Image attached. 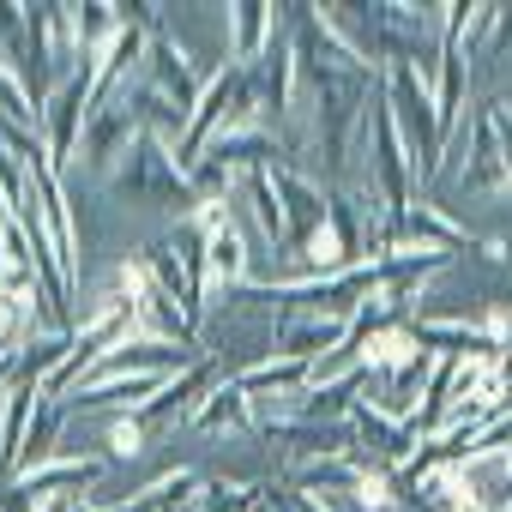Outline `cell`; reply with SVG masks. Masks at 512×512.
I'll return each instance as SVG.
<instances>
[{"instance_id": "cell-1", "label": "cell", "mask_w": 512, "mask_h": 512, "mask_svg": "<svg viewBox=\"0 0 512 512\" xmlns=\"http://www.w3.org/2000/svg\"><path fill=\"white\" fill-rule=\"evenodd\" d=\"M380 103L392 109V121H398V139H404V151H410V175H416V187L422 181H434L440 175V157H446V139H440V115H434V91H428V79L416 73V67H380Z\"/></svg>"}, {"instance_id": "cell-2", "label": "cell", "mask_w": 512, "mask_h": 512, "mask_svg": "<svg viewBox=\"0 0 512 512\" xmlns=\"http://www.w3.org/2000/svg\"><path fill=\"white\" fill-rule=\"evenodd\" d=\"M253 115H260V97H253V67L223 61V67L205 79V97H199V109H193V121H187V133H181V145H175V163L187 169L217 133H229V127H241V121H253Z\"/></svg>"}, {"instance_id": "cell-3", "label": "cell", "mask_w": 512, "mask_h": 512, "mask_svg": "<svg viewBox=\"0 0 512 512\" xmlns=\"http://www.w3.org/2000/svg\"><path fill=\"white\" fill-rule=\"evenodd\" d=\"M109 181H115V193H127V199H139V205H181L187 217H193V205H199L187 169L175 163V145H163L157 133H139L133 151L121 157V169H115Z\"/></svg>"}, {"instance_id": "cell-4", "label": "cell", "mask_w": 512, "mask_h": 512, "mask_svg": "<svg viewBox=\"0 0 512 512\" xmlns=\"http://www.w3.org/2000/svg\"><path fill=\"white\" fill-rule=\"evenodd\" d=\"M139 79L133 85H121L109 103H97L91 115H85V133H79V157H85V169H97V175H115L121 169V157L133 151V139L145 133V115H139Z\"/></svg>"}, {"instance_id": "cell-5", "label": "cell", "mask_w": 512, "mask_h": 512, "mask_svg": "<svg viewBox=\"0 0 512 512\" xmlns=\"http://www.w3.org/2000/svg\"><path fill=\"white\" fill-rule=\"evenodd\" d=\"M115 290L127 296V314H133V332H139V338H163V344H187V350H199V326L181 314L175 296L157 290V278L145 272V260H127L121 278H115Z\"/></svg>"}, {"instance_id": "cell-6", "label": "cell", "mask_w": 512, "mask_h": 512, "mask_svg": "<svg viewBox=\"0 0 512 512\" xmlns=\"http://www.w3.org/2000/svg\"><path fill=\"white\" fill-rule=\"evenodd\" d=\"M350 344V320H332V314H302V308H278L272 314V356H290V362H326Z\"/></svg>"}, {"instance_id": "cell-7", "label": "cell", "mask_w": 512, "mask_h": 512, "mask_svg": "<svg viewBox=\"0 0 512 512\" xmlns=\"http://www.w3.org/2000/svg\"><path fill=\"white\" fill-rule=\"evenodd\" d=\"M350 440H356L350 452H356L362 464H380V470H404V464L416 458V446H422L410 422L386 416V410H380V404H368V398L350 410Z\"/></svg>"}, {"instance_id": "cell-8", "label": "cell", "mask_w": 512, "mask_h": 512, "mask_svg": "<svg viewBox=\"0 0 512 512\" xmlns=\"http://www.w3.org/2000/svg\"><path fill=\"white\" fill-rule=\"evenodd\" d=\"M404 247H416V253H452L464 247V253H482V260H506L500 253V241H476V235H464V223H452L440 205H428V199H416L404 217H398V253Z\"/></svg>"}, {"instance_id": "cell-9", "label": "cell", "mask_w": 512, "mask_h": 512, "mask_svg": "<svg viewBox=\"0 0 512 512\" xmlns=\"http://www.w3.org/2000/svg\"><path fill=\"white\" fill-rule=\"evenodd\" d=\"M145 85L163 97V103H175L187 121H193V109H199V97H205V79H199V67L187 61V49L169 37V31H151V43H145Z\"/></svg>"}, {"instance_id": "cell-10", "label": "cell", "mask_w": 512, "mask_h": 512, "mask_svg": "<svg viewBox=\"0 0 512 512\" xmlns=\"http://www.w3.org/2000/svg\"><path fill=\"white\" fill-rule=\"evenodd\" d=\"M211 386H217V368L199 356L187 374L163 380V386H157V392H151V398L133 410V416H139V428H145V434H157V428H175V422H193V410L205 404V392H211Z\"/></svg>"}, {"instance_id": "cell-11", "label": "cell", "mask_w": 512, "mask_h": 512, "mask_svg": "<svg viewBox=\"0 0 512 512\" xmlns=\"http://www.w3.org/2000/svg\"><path fill=\"white\" fill-rule=\"evenodd\" d=\"M272 181H278V199H284V253H296V247L326 223L332 187H320L314 175H302V169H290V163H278Z\"/></svg>"}, {"instance_id": "cell-12", "label": "cell", "mask_w": 512, "mask_h": 512, "mask_svg": "<svg viewBox=\"0 0 512 512\" xmlns=\"http://www.w3.org/2000/svg\"><path fill=\"white\" fill-rule=\"evenodd\" d=\"M205 284L223 290V296H235V290L253 284V253H247V235H241L235 217L205 235Z\"/></svg>"}, {"instance_id": "cell-13", "label": "cell", "mask_w": 512, "mask_h": 512, "mask_svg": "<svg viewBox=\"0 0 512 512\" xmlns=\"http://www.w3.org/2000/svg\"><path fill=\"white\" fill-rule=\"evenodd\" d=\"M272 446L290 452V464H308V458H344L356 440H350V422H314V416H296L284 428L266 434Z\"/></svg>"}, {"instance_id": "cell-14", "label": "cell", "mask_w": 512, "mask_h": 512, "mask_svg": "<svg viewBox=\"0 0 512 512\" xmlns=\"http://www.w3.org/2000/svg\"><path fill=\"white\" fill-rule=\"evenodd\" d=\"M97 476H103V458H55L25 470L19 488L31 494V506H43V500H79L85 488H97Z\"/></svg>"}, {"instance_id": "cell-15", "label": "cell", "mask_w": 512, "mask_h": 512, "mask_svg": "<svg viewBox=\"0 0 512 512\" xmlns=\"http://www.w3.org/2000/svg\"><path fill=\"white\" fill-rule=\"evenodd\" d=\"M434 368H440V356L434 350H416V356H404L398 368H386V392L374 398L386 416H398V422H410L416 410H422V398H428V380H434Z\"/></svg>"}, {"instance_id": "cell-16", "label": "cell", "mask_w": 512, "mask_h": 512, "mask_svg": "<svg viewBox=\"0 0 512 512\" xmlns=\"http://www.w3.org/2000/svg\"><path fill=\"white\" fill-rule=\"evenodd\" d=\"M235 199L247 205L253 235H260L266 247H278V253H284V199H278L272 169H247V175H241V187H235Z\"/></svg>"}, {"instance_id": "cell-17", "label": "cell", "mask_w": 512, "mask_h": 512, "mask_svg": "<svg viewBox=\"0 0 512 512\" xmlns=\"http://www.w3.org/2000/svg\"><path fill=\"white\" fill-rule=\"evenodd\" d=\"M272 31H278V7H260V0H235V7H229V61L253 67V61L266 55Z\"/></svg>"}, {"instance_id": "cell-18", "label": "cell", "mask_w": 512, "mask_h": 512, "mask_svg": "<svg viewBox=\"0 0 512 512\" xmlns=\"http://www.w3.org/2000/svg\"><path fill=\"white\" fill-rule=\"evenodd\" d=\"M193 428H205V434H253V404H247V392L235 386V380H217L211 392H205V404L193 410Z\"/></svg>"}, {"instance_id": "cell-19", "label": "cell", "mask_w": 512, "mask_h": 512, "mask_svg": "<svg viewBox=\"0 0 512 512\" xmlns=\"http://www.w3.org/2000/svg\"><path fill=\"white\" fill-rule=\"evenodd\" d=\"M464 187H476V193H512V181H506V163H500V145H494V127L476 115V127H470V163H464Z\"/></svg>"}, {"instance_id": "cell-20", "label": "cell", "mask_w": 512, "mask_h": 512, "mask_svg": "<svg viewBox=\"0 0 512 512\" xmlns=\"http://www.w3.org/2000/svg\"><path fill=\"white\" fill-rule=\"evenodd\" d=\"M61 428H67V404L43 392V404H37L31 428H25V470H37V464H55V458H67V452H61ZM25 470H19V476H25Z\"/></svg>"}, {"instance_id": "cell-21", "label": "cell", "mask_w": 512, "mask_h": 512, "mask_svg": "<svg viewBox=\"0 0 512 512\" xmlns=\"http://www.w3.org/2000/svg\"><path fill=\"white\" fill-rule=\"evenodd\" d=\"M247 398H260V392H296V386H314V368L308 362H290V356H266V362H253L241 374H229Z\"/></svg>"}, {"instance_id": "cell-22", "label": "cell", "mask_w": 512, "mask_h": 512, "mask_svg": "<svg viewBox=\"0 0 512 512\" xmlns=\"http://www.w3.org/2000/svg\"><path fill=\"white\" fill-rule=\"evenodd\" d=\"M193 512H266V482H205Z\"/></svg>"}, {"instance_id": "cell-23", "label": "cell", "mask_w": 512, "mask_h": 512, "mask_svg": "<svg viewBox=\"0 0 512 512\" xmlns=\"http://www.w3.org/2000/svg\"><path fill=\"white\" fill-rule=\"evenodd\" d=\"M73 25H79V49L103 55L121 37V7H109V0H85V7H73Z\"/></svg>"}, {"instance_id": "cell-24", "label": "cell", "mask_w": 512, "mask_h": 512, "mask_svg": "<svg viewBox=\"0 0 512 512\" xmlns=\"http://www.w3.org/2000/svg\"><path fill=\"white\" fill-rule=\"evenodd\" d=\"M145 440H151V434L139 428V416H133V410L109 422V458H139V452H145Z\"/></svg>"}, {"instance_id": "cell-25", "label": "cell", "mask_w": 512, "mask_h": 512, "mask_svg": "<svg viewBox=\"0 0 512 512\" xmlns=\"http://www.w3.org/2000/svg\"><path fill=\"white\" fill-rule=\"evenodd\" d=\"M482 121L494 127V145H500V163H506V181H512V103L494 97V103L482 109Z\"/></svg>"}, {"instance_id": "cell-26", "label": "cell", "mask_w": 512, "mask_h": 512, "mask_svg": "<svg viewBox=\"0 0 512 512\" xmlns=\"http://www.w3.org/2000/svg\"><path fill=\"white\" fill-rule=\"evenodd\" d=\"M266 506H272V512H332L326 500H314V494H296L290 482H284V488H272V482H266Z\"/></svg>"}, {"instance_id": "cell-27", "label": "cell", "mask_w": 512, "mask_h": 512, "mask_svg": "<svg viewBox=\"0 0 512 512\" xmlns=\"http://www.w3.org/2000/svg\"><path fill=\"white\" fill-rule=\"evenodd\" d=\"M500 49H512V7H500V13H494V37H488V55H500Z\"/></svg>"}, {"instance_id": "cell-28", "label": "cell", "mask_w": 512, "mask_h": 512, "mask_svg": "<svg viewBox=\"0 0 512 512\" xmlns=\"http://www.w3.org/2000/svg\"><path fill=\"white\" fill-rule=\"evenodd\" d=\"M506 500H512V446H506Z\"/></svg>"}, {"instance_id": "cell-29", "label": "cell", "mask_w": 512, "mask_h": 512, "mask_svg": "<svg viewBox=\"0 0 512 512\" xmlns=\"http://www.w3.org/2000/svg\"><path fill=\"white\" fill-rule=\"evenodd\" d=\"M266 512H272V506H266Z\"/></svg>"}]
</instances>
